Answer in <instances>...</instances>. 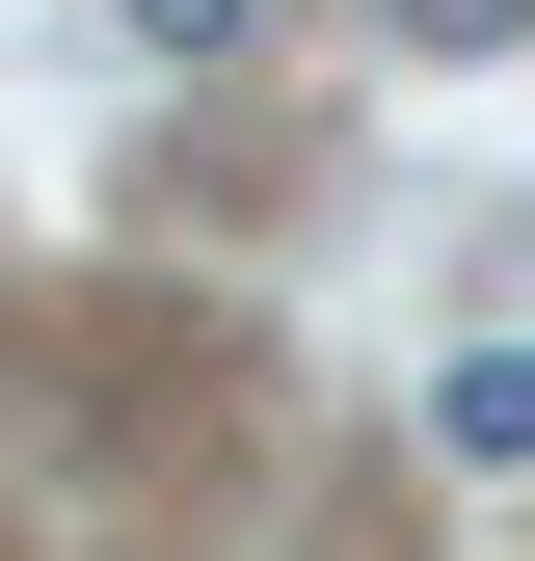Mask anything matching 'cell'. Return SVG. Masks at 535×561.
<instances>
[{
	"mask_svg": "<svg viewBox=\"0 0 535 561\" xmlns=\"http://www.w3.org/2000/svg\"><path fill=\"white\" fill-rule=\"evenodd\" d=\"M134 54H241V0H134Z\"/></svg>",
	"mask_w": 535,
	"mask_h": 561,
	"instance_id": "obj_3",
	"label": "cell"
},
{
	"mask_svg": "<svg viewBox=\"0 0 535 561\" xmlns=\"http://www.w3.org/2000/svg\"><path fill=\"white\" fill-rule=\"evenodd\" d=\"M429 428H455V455H535V347H455V375H429Z\"/></svg>",
	"mask_w": 535,
	"mask_h": 561,
	"instance_id": "obj_1",
	"label": "cell"
},
{
	"mask_svg": "<svg viewBox=\"0 0 535 561\" xmlns=\"http://www.w3.org/2000/svg\"><path fill=\"white\" fill-rule=\"evenodd\" d=\"M375 27H429V54H509V27H535V0H375Z\"/></svg>",
	"mask_w": 535,
	"mask_h": 561,
	"instance_id": "obj_2",
	"label": "cell"
}]
</instances>
